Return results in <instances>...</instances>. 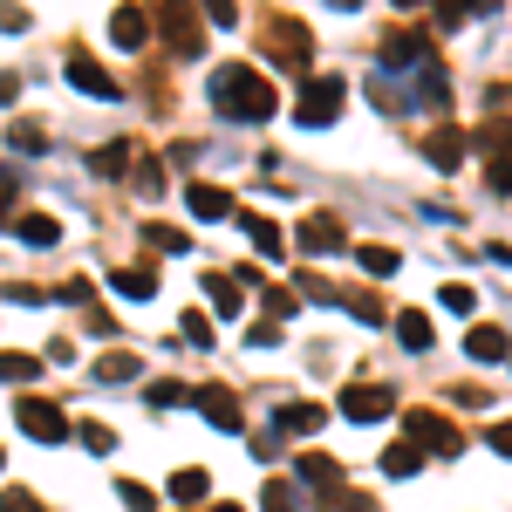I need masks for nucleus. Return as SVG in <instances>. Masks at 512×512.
Returning a JSON list of instances; mask_svg holds the SVG:
<instances>
[{
	"instance_id": "32",
	"label": "nucleus",
	"mask_w": 512,
	"mask_h": 512,
	"mask_svg": "<svg viewBox=\"0 0 512 512\" xmlns=\"http://www.w3.org/2000/svg\"><path fill=\"white\" fill-rule=\"evenodd\" d=\"M178 335H185L192 349H205V342H212V321H205V315H185V321H178Z\"/></svg>"
},
{
	"instance_id": "16",
	"label": "nucleus",
	"mask_w": 512,
	"mask_h": 512,
	"mask_svg": "<svg viewBox=\"0 0 512 512\" xmlns=\"http://www.w3.org/2000/svg\"><path fill=\"white\" fill-rule=\"evenodd\" d=\"M14 233H21V246H55L62 226H55V212H28V219H14Z\"/></svg>"
},
{
	"instance_id": "19",
	"label": "nucleus",
	"mask_w": 512,
	"mask_h": 512,
	"mask_svg": "<svg viewBox=\"0 0 512 512\" xmlns=\"http://www.w3.org/2000/svg\"><path fill=\"white\" fill-rule=\"evenodd\" d=\"M164 35L178 41V55H198V28H192V14H185V7H164Z\"/></svg>"
},
{
	"instance_id": "14",
	"label": "nucleus",
	"mask_w": 512,
	"mask_h": 512,
	"mask_svg": "<svg viewBox=\"0 0 512 512\" xmlns=\"http://www.w3.org/2000/svg\"><path fill=\"white\" fill-rule=\"evenodd\" d=\"M205 301H212L219 315H239V308H246V287H239L233 274H212L205 280Z\"/></svg>"
},
{
	"instance_id": "13",
	"label": "nucleus",
	"mask_w": 512,
	"mask_h": 512,
	"mask_svg": "<svg viewBox=\"0 0 512 512\" xmlns=\"http://www.w3.org/2000/svg\"><path fill=\"white\" fill-rule=\"evenodd\" d=\"M137 376H144V362H137L130 349H110L103 362H96V383H137Z\"/></svg>"
},
{
	"instance_id": "17",
	"label": "nucleus",
	"mask_w": 512,
	"mask_h": 512,
	"mask_svg": "<svg viewBox=\"0 0 512 512\" xmlns=\"http://www.w3.org/2000/svg\"><path fill=\"white\" fill-rule=\"evenodd\" d=\"M396 342H403V349H431V315H424V308H403V315H396Z\"/></svg>"
},
{
	"instance_id": "10",
	"label": "nucleus",
	"mask_w": 512,
	"mask_h": 512,
	"mask_svg": "<svg viewBox=\"0 0 512 512\" xmlns=\"http://www.w3.org/2000/svg\"><path fill=\"white\" fill-rule=\"evenodd\" d=\"M110 41H117V48H144V41H151V14H144V7H117V14H110Z\"/></svg>"
},
{
	"instance_id": "26",
	"label": "nucleus",
	"mask_w": 512,
	"mask_h": 512,
	"mask_svg": "<svg viewBox=\"0 0 512 512\" xmlns=\"http://www.w3.org/2000/svg\"><path fill=\"white\" fill-rule=\"evenodd\" d=\"M144 403H151V410H178V403H192V390H185V383H151Z\"/></svg>"
},
{
	"instance_id": "40",
	"label": "nucleus",
	"mask_w": 512,
	"mask_h": 512,
	"mask_svg": "<svg viewBox=\"0 0 512 512\" xmlns=\"http://www.w3.org/2000/svg\"><path fill=\"white\" fill-rule=\"evenodd\" d=\"M492 185H499V192H512V164H492Z\"/></svg>"
},
{
	"instance_id": "37",
	"label": "nucleus",
	"mask_w": 512,
	"mask_h": 512,
	"mask_svg": "<svg viewBox=\"0 0 512 512\" xmlns=\"http://www.w3.org/2000/svg\"><path fill=\"white\" fill-rule=\"evenodd\" d=\"M123 158H130V151H123V144H110V151H96V171H103V178H117Z\"/></svg>"
},
{
	"instance_id": "12",
	"label": "nucleus",
	"mask_w": 512,
	"mask_h": 512,
	"mask_svg": "<svg viewBox=\"0 0 512 512\" xmlns=\"http://www.w3.org/2000/svg\"><path fill=\"white\" fill-rule=\"evenodd\" d=\"M465 355H472V362H506L512 342L499 335V328H472V335H465Z\"/></svg>"
},
{
	"instance_id": "42",
	"label": "nucleus",
	"mask_w": 512,
	"mask_h": 512,
	"mask_svg": "<svg viewBox=\"0 0 512 512\" xmlns=\"http://www.w3.org/2000/svg\"><path fill=\"white\" fill-rule=\"evenodd\" d=\"M219 512H239V506H219Z\"/></svg>"
},
{
	"instance_id": "2",
	"label": "nucleus",
	"mask_w": 512,
	"mask_h": 512,
	"mask_svg": "<svg viewBox=\"0 0 512 512\" xmlns=\"http://www.w3.org/2000/svg\"><path fill=\"white\" fill-rule=\"evenodd\" d=\"M342 103H349V82H342V76H308V82H301V96H294V117L308 123V130H321V123L342 117Z\"/></svg>"
},
{
	"instance_id": "27",
	"label": "nucleus",
	"mask_w": 512,
	"mask_h": 512,
	"mask_svg": "<svg viewBox=\"0 0 512 512\" xmlns=\"http://www.w3.org/2000/svg\"><path fill=\"white\" fill-rule=\"evenodd\" d=\"M458 158H465V137H458V130H444V137H431V164H444V171H451Z\"/></svg>"
},
{
	"instance_id": "34",
	"label": "nucleus",
	"mask_w": 512,
	"mask_h": 512,
	"mask_svg": "<svg viewBox=\"0 0 512 512\" xmlns=\"http://www.w3.org/2000/svg\"><path fill=\"white\" fill-rule=\"evenodd\" d=\"M437 301H444V308H451V315H472V308H478V294H472V287H444V294H437Z\"/></svg>"
},
{
	"instance_id": "7",
	"label": "nucleus",
	"mask_w": 512,
	"mask_h": 512,
	"mask_svg": "<svg viewBox=\"0 0 512 512\" xmlns=\"http://www.w3.org/2000/svg\"><path fill=\"white\" fill-rule=\"evenodd\" d=\"M69 89H82V96H96V103H117L123 89L110 69H96V62H69Z\"/></svg>"
},
{
	"instance_id": "29",
	"label": "nucleus",
	"mask_w": 512,
	"mask_h": 512,
	"mask_svg": "<svg viewBox=\"0 0 512 512\" xmlns=\"http://www.w3.org/2000/svg\"><path fill=\"white\" fill-rule=\"evenodd\" d=\"M76 437L89 451H117V431H110V424H76Z\"/></svg>"
},
{
	"instance_id": "11",
	"label": "nucleus",
	"mask_w": 512,
	"mask_h": 512,
	"mask_svg": "<svg viewBox=\"0 0 512 512\" xmlns=\"http://www.w3.org/2000/svg\"><path fill=\"white\" fill-rule=\"evenodd\" d=\"M308 431H321L315 403H287V410H274V437H308Z\"/></svg>"
},
{
	"instance_id": "1",
	"label": "nucleus",
	"mask_w": 512,
	"mask_h": 512,
	"mask_svg": "<svg viewBox=\"0 0 512 512\" xmlns=\"http://www.w3.org/2000/svg\"><path fill=\"white\" fill-rule=\"evenodd\" d=\"M212 110L226 123H267L274 117V82L260 76L253 62H219V76H212Z\"/></svg>"
},
{
	"instance_id": "41",
	"label": "nucleus",
	"mask_w": 512,
	"mask_h": 512,
	"mask_svg": "<svg viewBox=\"0 0 512 512\" xmlns=\"http://www.w3.org/2000/svg\"><path fill=\"white\" fill-rule=\"evenodd\" d=\"M342 512H376V506H369V499H349V506H342Z\"/></svg>"
},
{
	"instance_id": "3",
	"label": "nucleus",
	"mask_w": 512,
	"mask_h": 512,
	"mask_svg": "<svg viewBox=\"0 0 512 512\" xmlns=\"http://www.w3.org/2000/svg\"><path fill=\"white\" fill-rule=\"evenodd\" d=\"M14 424L28 437H41V444H62V437L76 431V424L62 417V403H48V396H21V403H14Z\"/></svg>"
},
{
	"instance_id": "25",
	"label": "nucleus",
	"mask_w": 512,
	"mask_h": 512,
	"mask_svg": "<svg viewBox=\"0 0 512 512\" xmlns=\"http://www.w3.org/2000/svg\"><path fill=\"white\" fill-rule=\"evenodd\" d=\"M260 512H301V492H294L287 478H274V485L260 492Z\"/></svg>"
},
{
	"instance_id": "39",
	"label": "nucleus",
	"mask_w": 512,
	"mask_h": 512,
	"mask_svg": "<svg viewBox=\"0 0 512 512\" xmlns=\"http://www.w3.org/2000/svg\"><path fill=\"white\" fill-rule=\"evenodd\" d=\"M21 96V76H0V103H14Z\"/></svg>"
},
{
	"instance_id": "28",
	"label": "nucleus",
	"mask_w": 512,
	"mask_h": 512,
	"mask_svg": "<svg viewBox=\"0 0 512 512\" xmlns=\"http://www.w3.org/2000/svg\"><path fill=\"white\" fill-rule=\"evenodd\" d=\"M287 315H301V294L294 287H267V321H287Z\"/></svg>"
},
{
	"instance_id": "6",
	"label": "nucleus",
	"mask_w": 512,
	"mask_h": 512,
	"mask_svg": "<svg viewBox=\"0 0 512 512\" xmlns=\"http://www.w3.org/2000/svg\"><path fill=\"white\" fill-rule=\"evenodd\" d=\"M294 246H301V253H342V246H349V233H342V219H328V212H315V219H301V233H294Z\"/></svg>"
},
{
	"instance_id": "21",
	"label": "nucleus",
	"mask_w": 512,
	"mask_h": 512,
	"mask_svg": "<svg viewBox=\"0 0 512 512\" xmlns=\"http://www.w3.org/2000/svg\"><path fill=\"white\" fill-rule=\"evenodd\" d=\"M35 376H41V362H35V355H14V349L0 355V383H14V390H28Z\"/></svg>"
},
{
	"instance_id": "33",
	"label": "nucleus",
	"mask_w": 512,
	"mask_h": 512,
	"mask_svg": "<svg viewBox=\"0 0 512 512\" xmlns=\"http://www.w3.org/2000/svg\"><path fill=\"white\" fill-rule=\"evenodd\" d=\"M0 512H48L35 499V492H21V485H14V492H0Z\"/></svg>"
},
{
	"instance_id": "4",
	"label": "nucleus",
	"mask_w": 512,
	"mask_h": 512,
	"mask_svg": "<svg viewBox=\"0 0 512 512\" xmlns=\"http://www.w3.org/2000/svg\"><path fill=\"white\" fill-rule=\"evenodd\" d=\"M410 444H417V451H437V458H458V451H465L458 424L437 417V410H410Z\"/></svg>"
},
{
	"instance_id": "20",
	"label": "nucleus",
	"mask_w": 512,
	"mask_h": 512,
	"mask_svg": "<svg viewBox=\"0 0 512 512\" xmlns=\"http://www.w3.org/2000/svg\"><path fill=\"white\" fill-rule=\"evenodd\" d=\"M110 287H117L123 301H151V294H158V280L144 274V267H123V274H110Z\"/></svg>"
},
{
	"instance_id": "23",
	"label": "nucleus",
	"mask_w": 512,
	"mask_h": 512,
	"mask_svg": "<svg viewBox=\"0 0 512 512\" xmlns=\"http://www.w3.org/2000/svg\"><path fill=\"white\" fill-rule=\"evenodd\" d=\"M417 465H424L417 444H390V451H383V472H390V478H417Z\"/></svg>"
},
{
	"instance_id": "9",
	"label": "nucleus",
	"mask_w": 512,
	"mask_h": 512,
	"mask_svg": "<svg viewBox=\"0 0 512 512\" xmlns=\"http://www.w3.org/2000/svg\"><path fill=\"white\" fill-rule=\"evenodd\" d=\"M192 403L205 410V424H219V431H239V396H233V390H219V383H212V390H192Z\"/></svg>"
},
{
	"instance_id": "35",
	"label": "nucleus",
	"mask_w": 512,
	"mask_h": 512,
	"mask_svg": "<svg viewBox=\"0 0 512 512\" xmlns=\"http://www.w3.org/2000/svg\"><path fill=\"white\" fill-rule=\"evenodd\" d=\"M144 239H151L158 253H185V246H192V239H185V233H171V226H151V233H144Z\"/></svg>"
},
{
	"instance_id": "36",
	"label": "nucleus",
	"mask_w": 512,
	"mask_h": 512,
	"mask_svg": "<svg viewBox=\"0 0 512 512\" xmlns=\"http://www.w3.org/2000/svg\"><path fill=\"white\" fill-rule=\"evenodd\" d=\"M14 198H21V178H14V171H0V219L14 212Z\"/></svg>"
},
{
	"instance_id": "15",
	"label": "nucleus",
	"mask_w": 512,
	"mask_h": 512,
	"mask_svg": "<svg viewBox=\"0 0 512 512\" xmlns=\"http://www.w3.org/2000/svg\"><path fill=\"white\" fill-rule=\"evenodd\" d=\"M239 226H246V233H253V253H287V239H280V226L274 219H260V212H239Z\"/></svg>"
},
{
	"instance_id": "31",
	"label": "nucleus",
	"mask_w": 512,
	"mask_h": 512,
	"mask_svg": "<svg viewBox=\"0 0 512 512\" xmlns=\"http://www.w3.org/2000/svg\"><path fill=\"white\" fill-rule=\"evenodd\" d=\"M117 499H123L130 512H151V506H158V499H151V492H144L137 478H123V485H117Z\"/></svg>"
},
{
	"instance_id": "38",
	"label": "nucleus",
	"mask_w": 512,
	"mask_h": 512,
	"mask_svg": "<svg viewBox=\"0 0 512 512\" xmlns=\"http://www.w3.org/2000/svg\"><path fill=\"white\" fill-rule=\"evenodd\" d=\"M485 444H492L499 458H512V424H492V437H485Z\"/></svg>"
},
{
	"instance_id": "30",
	"label": "nucleus",
	"mask_w": 512,
	"mask_h": 512,
	"mask_svg": "<svg viewBox=\"0 0 512 512\" xmlns=\"http://www.w3.org/2000/svg\"><path fill=\"white\" fill-rule=\"evenodd\" d=\"M7 144H14V151H48V137H41L35 123H14V130H7Z\"/></svg>"
},
{
	"instance_id": "22",
	"label": "nucleus",
	"mask_w": 512,
	"mask_h": 512,
	"mask_svg": "<svg viewBox=\"0 0 512 512\" xmlns=\"http://www.w3.org/2000/svg\"><path fill=\"white\" fill-rule=\"evenodd\" d=\"M301 485H342V465H335L328 451H308V458H301Z\"/></svg>"
},
{
	"instance_id": "24",
	"label": "nucleus",
	"mask_w": 512,
	"mask_h": 512,
	"mask_svg": "<svg viewBox=\"0 0 512 512\" xmlns=\"http://www.w3.org/2000/svg\"><path fill=\"white\" fill-rule=\"evenodd\" d=\"M205 492H212V478L198 472V465H185V472L171 478V499H185V506H192V499H205Z\"/></svg>"
},
{
	"instance_id": "18",
	"label": "nucleus",
	"mask_w": 512,
	"mask_h": 512,
	"mask_svg": "<svg viewBox=\"0 0 512 512\" xmlns=\"http://www.w3.org/2000/svg\"><path fill=\"white\" fill-rule=\"evenodd\" d=\"M355 260H362V274H369V280H390L396 267H403L396 246H355Z\"/></svg>"
},
{
	"instance_id": "8",
	"label": "nucleus",
	"mask_w": 512,
	"mask_h": 512,
	"mask_svg": "<svg viewBox=\"0 0 512 512\" xmlns=\"http://www.w3.org/2000/svg\"><path fill=\"white\" fill-rule=\"evenodd\" d=\"M185 205H192V219H205V226H212V219H233V212H239L226 185H192V192H185Z\"/></svg>"
},
{
	"instance_id": "5",
	"label": "nucleus",
	"mask_w": 512,
	"mask_h": 512,
	"mask_svg": "<svg viewBox=\"0 0 512 512\" xmlns=\"http://www.w3.org/2000/svg\"><path fill=\"white\" fill-rule=\"evenodd\" d=\"M396 410V396L383 390V383H355V390H342V417L349 424H383Z\"/></svg>"
}]
</instances>
